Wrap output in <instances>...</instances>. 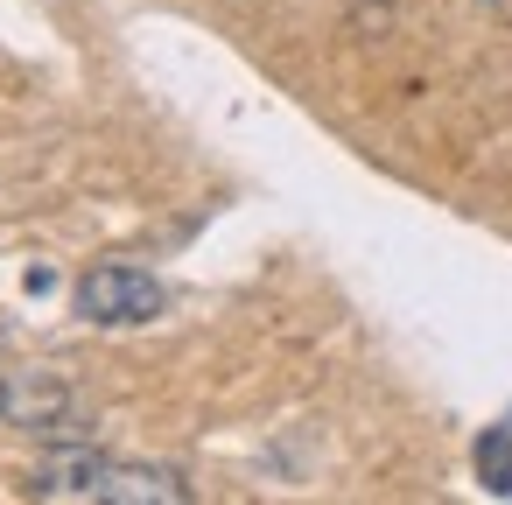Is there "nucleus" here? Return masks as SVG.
<instances>
[{
  "mask_svg": "<svg viewBox=\"0 0 512 505\" xmlns=\"http://www.w3.org/2000/svg\"><path fill=\"white\" fill-rule=\"evenodd\" d=\"M0 414H8V386H0Z\"/></svg>",
  "mask_w": 512,
  "mask_h": 505,
  "instance_id": "obj_3",
  "label": "nucleus"
},
{
  "mask_svg": "<svg viewBox=\"0 0 512 505\" xmlns=\"http://www.w3.org/2000/svg\"><path fill=\"white\" fill-rule=\"evenodd\" d=\"M162 302H169L162 281L148 267H127V260H106L78 281V316L99 323V330H141V323L162 316Z\"/></svg>",
  "mask_w": 512,
  "mask_h": 505,
  "instance_id": "obj_1",
  "label": "nucleus"
},
{
  "mask_svg": "<svg viewBox=\"0 0 512 505\" xmlns=\"http://www.w3.org/2000/svg\"><path fill=\"white\" fill-rule=\"evenodd\" d=\"M106 449H85V442H71V449H57L50 463H36V477H29V498H57V505H99V491H106Z\"/></svg>",
  "mask_w": 512,
  "mask_h": 505,
  "instance_id": "obj_2",
  "label": "nucleus"
},
{
  "mask_svg": "<svg viewBox=\"0 0 512 505\" xmlns=\"http://www.w3.org/2000/svg\"><path fill=\"white\" fill-rule=\"evenodd\" d=\"M477 8H505V0H477Z\"/></svg>",
  "mask_w": 512,
  "mask_h": 505,
  "instance_id": "obj_4",
  "label": "nucleus"
}]
</instances>
